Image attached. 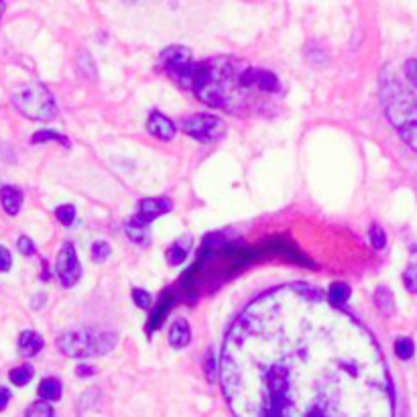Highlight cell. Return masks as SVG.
Segmentation results:
<instances>
[{
	"label": "cell",
	"mask_w": 417,
	"mask_h": 417,
	"mask_svg": "<svg viewBox=\"0 0 417 417\" xmlns=\"http://www.w3.org/2000/svg\"><path fill=\"white\" fill-rule=\"evenodd\" d=\"M220 381L235 417L395 416L375 336L303 283L244 307L224 340Z\"/></svg>",
	"instance_id": "1"
},
{
	"label": "cell",
	"mask_w": 417,
	"mask_h": 417,
	"mask_svg": "<svg viewBox=\"0 0 417 417\" xmlns=\"http://www.w3.org/2000/svg\"><path fill=\"white\" fill-rule=\"evenodd\" d=\"M279 90L281 82L273 71L250 67L237 58L200 61L194 80V92L202 102L228 112H244L259 102V96H271Z\"/></svg>",
	"instance_id": "2"
},
{
	"label": "cell",
	"mask_w": 417,
	"mask_h": 417,
	"mask_svg": "<svg viewBox=\"0 0 417 417\" xmlns=\"http://www.w3.org/2000/svg\"><path fill=\"white\" fill-rule=\"evenodd\" d=\"M381 100L389 122L399 133L417 126V98L399 80L387 74L381 80Z\"/></svg>",
	"instance_id": "3"
},
{
	"label": "cell",
	"mask_w": 417,
	"mask_h": 417,
	"mask_svg": "<svg viewBox=\"0 0 417 417\" xmlns=\"http://www.w3.org/2000/svg\"><path fill=\"white\" fill-rule=\"evenodd\" d=\"M119 342L114 332H88V330H71L63 332L58 338V348L65 357L92 358L108 355Z\"/></svg>",
	"instance_id": "4"
},
{
	"label": "cell",
	"mask_w": 417,
	"mask_h": 417,
	"mask_svg": "<svg viewBox=\"0 0 417 417\" xmlns=\"http://www.w3.org/2000/svg\"><path fill=\"white\" fill-rule=\"evenodd\" d=\"M12 106L31 120H53L58 117L56 98L43 84H29L12 94Z\"/></svg>",
	"instance_id": "5"
},
{
	"label": "cell",
	"mask_w": 417,
	"mask_h": 417,
	"mask_svg": "<svg viewBox=\"0 0 417 417\" xmlns=\"http://www.w3.org/2000/svg\"><path fill=\"white\" fill-rule=\"evenodd\" d=\"M161 65L165 67L167 76L173 82H178L181 88L194 90L198 63L192 61V49H187L183 45H171V47L163 49Z\"/></svg>",
	"instance_id": "6"
},
{
	"label": "cell",
	"mask_w": 417,
	"mask_h": 417,
	"mask_svg": "<svg viewBox=\"0 0 417 417\" xmlns=\"http://www.w3.org/2000/svg\"><path fill=\"white\" fill-rule=\"evenodd\" d=\"M181 130L185 135H189L192 139L200 141V143H214L220 141L226 133H228V124L226 120L206 112H198L192 117H185L181 120Z\"/></svg>",
	"instance_id": "7"
},
{
	"label": "cell",
	"mask_w": 417,
	"mask_h": 417,
	"mask_svg": "<svg viewBox=\"0 0 417 417\" xmlns=\"http://www.w3.org/2000/svg\"><path fill=\"white\" fill-rule=\"evenodd\" d=\"M56 271L63 287H74L82 279V265L78 261V253L71 242H63L56 261Z\"/></svg>",
	"instance_id": "8"
},
{
	"label": "cell",
	"mask_w": 417,
	"mask_h": 417,
	"mask_svg": "<svg viewBox=\"0 0 417 417\" xmlns=\"http://www.w3.org/2000/svg\"><path fill=\"white\" fill-rule=\"evenodd\" d=\"M173 208V204H171V200L169 198H165V196H155V198H143L141 202H139V212L135 214V218L139 220V222H143V224H147L149 226L153 220H157L159 216H163V214H167V212H171Z\"/></svg>",
	"instance_id": "9"
},
{
	"label": "cell",
	"mask_w": 417,
	"mask_h": 417,
	"mask_svg": "<svg viewBox=\"0 0 417 417\" xmlns=\"http://www.w3.org/2000/svg\"><path fill=\"white\" fill-rule=\"evenodd\" d=\"M147 133L155 139H161V141H171L178 133L176 124L167 119L165 114L161 112H153L147 120Z\"/></svg>",
	"instance_id": "10"
},
{
	"label": "cell",
	"mask_w": 417,
	"mask_h": 417,
	"mask_svg": "<svg viewBox=\"0 0 417 417\" xmlns=\"http://www.w3.org/2000/svg\"><path fill=\"white\" fill-rule=\"evenodd\" d=\"M173 303H176V298L171 296V289L163 291V296L159 299V305H157L155 312L151 314V320L149 324H147V332H149V334H153L157 328H161V324L165 322V318H167V314L171 312Z\"/></svg>",
	"instance_id": "11"
},
{
	"label": "cell",
	"mask_w": 417,
	"mask_h": 417,
	"mask_svg": "<svg viewBox=\"0 0 417 417\" xmlns=\"http://www.w3.org/2000/svg\"><path fill=\"white\" fill-rule=\"evenodd\" d=\"M45 346V340L35 332V330H25L21 336H19V352L25 358L37 357Z\"/></svg>",
	"instance_id": "12"
},
{
	"label": "cell",
	"mask_w": 417,
	"mask_h": 417,
	"mask_svg": "<svg viewBox=\"0 0 417 417\" xmlns=\"http://www.w3.org/2000/svg\"><path fill=\"white\" fill-rule=\"evenodd\" d=\"M0 204L6 210L8 216H17L23 206V192L15 185H2L0 187Z\"/></svg>",
	"instance_id": "13"
},
{
	"label": "cell",
	"mask_w": 417,
	"mask_h": 417,
	"mask_svg": "<svg viewBox=\"0 0 417 417\" xmlns=\"http://www.w3.org/2000/svg\"><path fill=\"white\" fill-rule=\"evenodd\" d=\"M124 230H126V237L133 240V242H137V244H141V246H149L151 244L149 226L143 224V222H139L135 216L126 222Z\"/></svg>",
	"instance_id": "14"
},
{
	"label": "cell",
	"mask_w": 417,
	"mask_h": 417,
	"mask_svg": "<svg viewBox=\"0 0 417 417\" xmlns=\"http://www.w3.org/2000/svg\"><path fill=\"white\" fill-rule=\"evenodd\" d=\"M192 340V328L187 324V320L179 318L178 322H173V326L169 330V344L173 348H185Z\"/></svg>",
	"instance_id": "15"
},
{
	"label": "cell",
	"mask_w": 417,
	"mask_h": 417,
	"mask_svg": "<svg viewBox=\"0 0 417 417\" xmlns=\"http://www.w3.org/2000/svg\"><path fill=\"white\" fill-rule=\"evenodd\" d=\"M350 293H352V289H350V285L346 281H334L328 289L330 303H334L336 307H340V305H344L348 301Z\"/></svg>",
	"instance_id": "16"
},
{
	"label": "cell",
	"mask_w": 417,
	"mask_h": 417,
	"mask_svg": "<svg viewBox=\"0 0 417 417\" xmlns=\"http://www.w3.org/2000/svg\"><path fill=\"white\" fill-rule=\"evenodd\" d=\"M39 397L41 401H58L61 397V383L58 379L49 377V379H43L41 385H39Z\"/></svg>",
	"instance_id": "17"
},
{
	"label": "cell",
	"mask_w": 417,
	"mask_h": 417,
	"mask_svg": "<svg viewBox=\"0 0 417 417\" xmlns=\"http://www.w3.org/2000/svg\"><path fill=\"white\" fill-rule=\"evenodd\" d=\"M375 303H377V307H379L383 314H387V316H391V314L395 312L393 293H391V289H387V287H379V289L375 291Z\"/></svg>",
	"instance_id": "18"
},
{
	"label": "cell",
	"mask_w": 417,
	"mask_h": 417,
	"mask_svg": "<svg viewBox=\"0 0 417 417\" xmlns=\"http://www.w3.org/2000/svg\"><path fill=\"white\" fill-rule=\"evenodd\" d=\"M395 355H397L399 360H409V358L416 355V344H414V340L407 338V336H399V338L395 340Z\"/></svg>",
	"instance_id": "19"
},
{
	"label": "cell",
	"mask_w": 417,
	"mask_h": 417,
	"mask_svg": "<svg viewBox=\"0 0 417 417\" xmlns=\"http://www.w3.org/2000/svg\"><path fill=\"white\" fill-rule=\"evenodd\" d=\"M8 377H10V383H12V385L25 387V385H29L31 379H33V368H31L29 364H21V366L12 368Z\"/></svg>",
	"instance_id": "20"
},
{
	"label": "cell",
	"mask_w": 417,
	"mask_h": 417,
	"mask_svg": "<svg viewBox=\"0 0 417 417\" xmlns=\"http://www.w3.org/2000/svg\"><path fill=\"white\" fill-rule=\"evenodd\" d=\"M25 417H56V414H53V407L47 401H35L29 405Z\"/></svg>",
	"instance_id": "21"
},
{
	"label": "cell",
	"mask_w": 417,
	"mask_h": 417,
	"mask_svg": "<svg viewBox=\"0 0 417 417\" xmlns=\"http://www.w3.org/2000/svg\"><path fill=\"white\" fill-rule=\"evenodd\" d=\"M110 253H112V248H110V244L106 240H96L92 244V259L96 263H104L110 257Z\"/></svg>",
	"instance_id": "22"
},
{
	"label": "cell",
	"mask_w": 417,
	"mask_h": 417,
	"mask_svg": "<svg viewBox=\"0 0 417 417\" xmlns=\"http://www.w3.org/2000/svg\"><path fill=\"white\" fill-rule=\"evenodd\" d=\"M45 141H58V143H61V145L69 147V141H67L63 135L56 133V130H39V133H35L33 143H45Z\"/></svg>",
	"instance_id": "23"
},
{
	"label": "cell",
	"mask_w": 417,
	"mask_h": 417,
	"mask_svg": "<svg viewBox=\"0 0 417 417\" xmlns=\"http://www.w3.org/2000/svg\"><path fill=\"white\" fill-rule=\"evenodd\" d=\"M185 259H187V248H183L179 242L169 246V250H167V263L169 265H181Z\"/></svg>",
	"instance_id": "24"
},
{
	"label": "cell",
	"mask_w": 417,
	"mask_h": 417,
	"mask_svg": "<svg viewBox=\"0 0 417 417\" xmlns=\"http://www.w3.org/2000/svg\"><path fill=\"white\" fill-rule=\"evenodd\" d=\"M368 237H371V242H373V248H377V250H383V248H385V244H387V235H385V230H383L379 224H373V226H371Z\"/></svg>",
	"instance_id": "25"
},
{
	"label": "cell",
	"mask_w": 417,
	"mask_h": 417,
	"mask_svg": "<svg viewBox=\"0 0 417 417\" xmlns=\"http://www.w3.org/2000/svg\"><path fill=\"white\" fill-rule=\"evenodd\" d=\"M204 373H206V379L208 381H216L220 379V368L216 364V358H214V352L208 350L206 352V358H204Z\"/></svg>",
	"instance_id": "26"
},
{
	"label": "cell",
	"mask_w": 417,
	"mask_h": 417,
	"mask_svg": "<svg viewBox=\"0 0 417 417\" xmlns=\"http://www.w3.org/2000/svg\"><path fill=\"white\" fill-rule=\"evenodd\" d=\"M403 283H405V287H407V291H409V293H417V265L416 263L405 269V273H403Z\"/></svg>",
	"instance_id": "27"
},
{
	"label": "cell",
	"mask_w": 417,
	"mask_h": 417,
	"mask_svg": "<svg viewBox=\"0 0 417 417\" xmlns=\"http://www.w3.org/2000/svg\"><path fill=\"white\" fill-rule=\"evenodd\" d=\"M56 216H58V220H60L63 226H69L76 220V208L71 204L60 206V208L56 210Z\"/></svg>",
	"instance_id": "28"
},
{
	"label": "cell",
	"mask_w": 417,
	"mask_h": 417,
	"mask_svg": "<svg viewBox=\"0 0 417 417\" xmlns=\"http://www.w3.org/2000/svg\"><path fill=\"white\" fill-rule=\"evenodd\" d=\"M133 301H135V303H137V307H141V309H149L151 303H153L149 291H145V289H139V287H135V289H133Z\"/></svg>",
	"instance_id": "29"
},
{
	"label": "cell",
	"mask_w": 417,
	"mask_h": 417,
	"mask_svg": "<svg viewBox=\"0 0 417 417\" xmlns=\"http://www.w3.org/2000/svg\"><path fill=\"white\" fill-rule=\"evenodd\" d=\"M78 63H80V69H82L88 78H96V63L92 61V56H90V53L84 51V53L80 56Z\"/></svg>",
	"instance_id": "30"
},
{
	"label": "cell",
	"mask_w": 417,
	"mask_h": 417,
	"mask_svg": "<svg viewBox=\"0 0 417 417\" xmlns=\"http://www.w3.org/2000/svg\"><path fill=\"white\" fill-rule=\"evenodd\" d=\"M403 74L407 78V82L417 90V60H407L403 65Z\"/></svg>",
	"instance_id": "31"
},
{
	"label": "cell",
	"mask_w": 417,
	"mask_h": 417,
	"mask_svg": "<svg viewBox=\"0 0 417 417\" xmlns=\"http://www.w3.org/2000/svg\"><path fill=\"white\" fill-rule=\"evenodd\" d=\"M17 248H19V253L25 255V257L35 255V244H33V240H31L29 237H21V239L17 240Z\"/></svg>",
	"instance_id": "32"
},
{
	"label": "cell",
	"mask_w": 417,
	"mask_h": 417,
	"mask_svg": "<svg viewBox=\"0 0 417 417\" xmlns=\"http://www.w3.org/2000/svg\"><path fill=\"white\" fill-rule=\"evenodd\" d=\"M401 139H403L411 149L417 151V126L409 128V130H405V133H401Z\"/></svg>",
	"instance_id": "33"
},
{
	"label": "cell",
	"mask_w": 417,
	"mask_h": 417,
	"mask_svg": "<svg viewBox=\"0 0 417 417\" xmlns=\"http://www.w3.org/2000/svg\"><path fill=\"white\" fill-rule=\"evenodd\" d=\"M10 265H12V257H10V253H8L4 246H0V273L8 271Z\"/></svg>",
	"instance_id": "34"
},
{
	"label": "cell",
	"mask_w": 417,
	"mask_h": 417,
	"mask_svg": "<svg viewBox=\"0 0 417 417\" xmlns=\"http://www.w3.org/2000/svg\"><path fill=\"white\" fill-rule=\"evenodd\" d=\"M94 373H96V368L90 366V364H86V362H82V364L76 368V375H80V377H92Z\"/></svg>",
	"instance_id": "35"
},
{
	"label": "cell",
	"mask_w": 417,
	"mask_h": 417,
	"mask_svg": "<svg viewBox=\"0 0 417 417\" xmlns=\"http://www.w3.org/2000/svg\"><path fill=\"white\" fill-rule=\"evenodd\" d=\"M8 401H10V391L6 387H0V411L6 409Z\"/></svg>",
	"instance_id": "36"
},
{
	"label": "cell",
	"mask_w": 417,
	"mask_h": 417,
	"mask_svg": "<svg viewBox=\"0 0 417 417\" xmlns=\"http://www.w3.org/2000/svg\"><path fill=\"white\" fill-rule=\"evenodd\" d=\"M2 8H4V2H0V12H2Z\"/></svg>",
	"instance_id": "37"
}]
</instances>
